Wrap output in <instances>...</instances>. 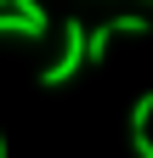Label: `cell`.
<instances>
[{
    "mask_svg": "<svg viewBox=\"0 0 153 158\" xmlns=\"http://www.w3.org/2000/svg\"><path fill=\"white\" fill-rule=\"evenodd\" d=\"M0 40H34V45H40L46 28L28 23V17H17V11H0Z\"/></svg>",
    "mask_w": 153,
    "mask_h": 158,
    "instance_id": "obj_2",
    "label": "cell"
},
{
    "mask_svg": "<svg viewBox=\"0 0 153 158\" xmlns=\"http://www.w3.org/2000/svg\"><path fill=\"white\" fill-rule=\"evenodd\" d=\"M0 11H11V0H0Z\"/></svg>",
    "mask_w": 153,
    "mask_h": 158,
    "instance_id": "obj_6",
    "label": "cell"
},
{
    "mask_svg": "<svg viewBox=\"0 0 153 158\" xmlns=\"http://www.w3.org/2000/svg\"><path fill=\"white\" fill-rule=\"evenodd\" d=\"M108 28H113V40H119V34H130V40H142L153 23H147V17L142 11H125V17H108Z\"/></svg>",
    "mask_w": 153,
    "mask_h": 158,
    "instance_id": "obj_3",
    "label": "cell"
},
{
    "mask_svg": "<svg viewBox=\"0 0 153 158\" xmlns=\"http://www.w3.org/2000/svg\"><path fill=\"white\" fill-rule=\"evenodd\" d=\"M80 62H85V23H80V17H63V51H57L51 68H40V85L46 90L68 85V79L80 73Z\"/></svg>",
    "mask_w": 153,
    "mask_h": 158,
    "instance_id": "obj_1",
    "label": "cell"
},
{
    "mask_svg": "<svg viewBox=\"0 0 153 158\" xmlns=\"http://www.w3.org/2000/svg\"><path fill=\"white\" fill-rule=\"evenodd\" d=\"M147 124H153V90L136 96V107H130V135H147Z\"/></svg>",
    "mask_w": 153,
    "mask_h": 158,
    "instance_id": "obj_4",
    "label": "cell"
},
{
    "mask_svg": "<svg viewBox=\"0 0 153 158\" xmlns=\"http://www.w3.org/2000/svg\"><path fill=\"white\" fill-rule=\"evenodd\" d=\"M0 158H6V135H0Z\"/></svg>",
    "mask_w": 153,
    "mask_h": 158,
    "instance_id": "obj_5",
    "label": "cell"
}]
</instances>
